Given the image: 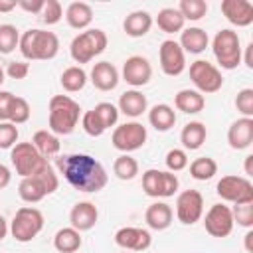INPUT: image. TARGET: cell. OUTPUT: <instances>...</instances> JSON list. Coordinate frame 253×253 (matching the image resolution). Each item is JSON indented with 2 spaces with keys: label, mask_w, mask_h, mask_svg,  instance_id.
<instances>
[{
  "label": "cell",
  "mask_w": 253,
  "mask_h": 253,
  "mask_svg": "<svg viewBox=\"0 0 253 253\" xmlns=\"http://www.w3.org/2000/svg\"><path fill=\"white\" fill-rule=\"evenodd\" d=\"M16 6H18V0H0V12H2V14L12 12Z\"/></svg>",
  "instance_id": "816d5d0a"
},
{
  "label": "cell",
  "mask_w": 253,
  "mask_h": 253,
  "mask_svg": "<svg viewBox=\"0 0 253 253\" xmlns=\"http://www.w3.org/2000/svg\"><path fill=\"white\" fill-rule=\"evenodd\" d=\"M45 0H18V8H22L24 12L30 14H42Z\"/></svg>",
  "instance_id": "681fc988"
},
{
  "label": "cell",
  "mask_w": 253,
  "mask_h": 253,
  "mask_svg": "<svg viewBox=\"0 0 253 253\" xmlns=\"http://www.w3.org/2000/svg\"><path fill=\"white\" fill-rule=\"evenodd\" d=\"M215 192L221 200L235 204H251L253 202V184L249 178L243 176H221V180L215 186Z\"/></svg>",
  "instance_id": "9c48e42d"
},
{
  "label": "cell",
  "mask_w": 253,
  "mask_h": 253,
  "mask_svg": "<svg viewBox=\"0 0 253 253\" xmlns=\"http://www.w3.org/2000/svg\"><path fill=\"white\" fill-rule=\"evenodd\" d=\"M227 142L233 150H245L253 142V119L241 117L231 123L227 130Z\"/></svg>",
  "instance_id": "d6986e66"
},
{
  "label": "cell",
  "mask_w": 253,
  "mask_h": 253,
  "mask_svg": "<svg viewBox=\"0 0 253 253\" xmlns=\"http://www.w3.org/2000/svg\"><path fill=\"white\" fill-rule=\"evenodd\" d=\"M251 53H253V43H247V47H245V57H243V63H245L249 69H253V57H251Z\"/></svg>",
  "instance_id": "f5cc1de1"
},
{
  "label": "cell",
  "mask_w": 253,
  "mask_h": 253,
  "mask_svg": "<svg viewBox=\"0 0 253 253\" xmlns=\"http://www.w3.org/2000/svg\"><path fill=\"white\" fill-rule=\"evenodd\" d=\"M81 126H83V130H85L89 136H101V134L107 130V128L103 126L101 119L95 115L93 109L87 111V113H83V117H81Z\"/></svg>",
  "instance_id": "60d3db41"
},
{
  "label": "cell",
  "mask_w": 253,
  "mask_h": 253,
  "mask_svg": "<svg viewBox=\"0 0 253 253\" xmlns=\"http://www.w3.org/2000/svg\"><path fill=\"white\" fill-rule=\"evenodd\" d=\"M142 190L150 198H162V170H146L142 174Z\"/></svg>",
  "instance_id": "d590c367"
},
{
  "label": "cell",
  "mask_w": 253,
  "mask_h": 253,
  "mask_svg": "<svg viewBox=\"0 0 253 253\" xmlns=\"http://www.w3.org/2000/svg\"><path fill=\"white\" fill-rule=\"evenodd\" d=\"M6 233H8V223H6V219L0 215V241L6 237Z\"/></svg>",
  "instance_id": "9f6ffc18"
},
{
  "label": "cell",
  "mask_w": 253,
  "mask_h": 253,
  "mask_svg": "<svg viewBox=\"0 0 253 253\" xmlns=\"http://www.w3.org/2000/svg\"><path fill=\"white\" fill-rule=\"evenodd\" d=\"M59 174H63V178L77 190V192H99L107 186V170L103 168V164L99 160H95L89 154H63L55 160Z\"/></svg>",
  "instance_id": "6da1fadb"
},
{
  "label": "cell",
  "mask_w": 253,
  "mask_h": 253,
  "mask_svg": "<svg viewBox=\"0 0 253 253\" xmlns=\"http://www.w3.org/2000/svg\"><path fill=\"white\" fill-rule=\"evenodd\" d=\"M211 51L221 69H235L243 59L239 36H237V32H233L229 28H223L213 36Z\"/></svg>",
  "instance_id": "8992f818"
},
{
  "label": "cell",
  "mask_w": 253,
  "mask_h": 253,
  "mask_svg": "<svg viewBox=\"0 0 253 253\" xmlns=\"http://www.w3.org/2000/svg\"><path fill=\"white\" fill-rule=\"evenodd\" d=\"M109 40H107V34L99 28H89L81 34H77L73 40H71V45H69V53L73 57L75 63H89L95 55L103 53L105 47H107Z\"/></svg>",
  "instance_id": "5b68a950"
},
{
  "label": "cell",
  "mask_w": 253,
  "mask_h": 253,
  "mask_svg": "<svg viewBox=\"0 0 253 253\" xmlns=\"http://www.w3.org/2000/svg\"><path fill=\"white\" fill-rule=\"evenodd\" d=\"M148 123L158 132H166L176 125V111L166 103H158L148 111Z\"/></svg>",
  "instance_id": "484cf974"
},
{
  "label": "cell",
  "mask_w": 253,
  "mask_h": 253,
  "mask_svg": "<svg viewBox=\"0 0 253 253\" xmlns=\"http://www.w3.org/2000/svg\"><path fill=\"white\" fill-rule=\"evenodd\" d=\"M30 73V63L26 61H10L6 67V75L10 79H26Z\"/></svg>",
  "instance_id": "7dc6e473"
},
{
  "label": "cell",
  "mask_w": 253,
  "mask_h": 253,
  "mask_svg": "<svg viewBox=\"0 0 253 253\" xmlns=\"http://www.w3.org/2000/svg\"><path fill=\"white\" fill-rule=\"evenodd\" d=\"M235 107L243 117L253 119V89H249V87L241 89L235 97Z\"/></svg>",
  "instance_id": "ee69618b"
},
{
  "label": "cell",
  "mask_w": 253,
  "mask_h": 253,
  "mask_svg": "<svg viewBox=\"0 0 253 253\" xmlns=\"http://www.w3.org/2000/svg\"><path fill=\"white\" fill-rule=\"evenodd\" d=\"M42 229H43V213L38 208L24 206L14 213V219H12V225H10V233H12V237L16 241L28 243Z\"/></svg>",
  "instance_id": "52a82bcc"
},
{
  "label": "cell",
  "mask_w": 253,
  "mask_h": 253,
  "mask_svg": "<svg viewBox=\"0 0 253 253\" xmlns=\"http://www.w3.org/2000/svg\"><path fill=\"white\" fill-rule=\"evenodd\" d=\"M233 215L231 208L223 204H213L204 217V227L211 237H227L233 231Z\"/></svg>",
  "instance_id": "4fadbf2b"
},
{
  "label": "cell",
  "mask_w": 253,
  "mask_h": 253,
  "mask_svg": "<svg viewBox=\"0 0 253 253\" xmlns=\"http://www.w3.org/2000/svg\"><path fill=\"white\" fill-rule=\"evenodd\" d=\"M221 14L237 28H247L253 24V4L249 0H223Z\"/></svg>",
  "instance_id": "e0dca14e"
},
{
  "label": "cell",
  "mask_w": 253,
  "mask_h": 253,
  "mask_svg": "<svg viewBox=\"0 0 253 253\" xmlns=\"http://www.w3.org/2000/svg\"><path fill=\"white\" fill-rule=\"evenodd\" d=\"M206 136H208L206 125L200 121H190L188 125H184L180 132V142L186 150H198L206 142Z\"/></svg>",
  "instance_id": "4316f807"
},
{
  "label": "cell",
  "mask_w": 253,
  "mask_h": 253,
  "mask_svg": "<svg viewBox=\"0 0 253 253\" xmlns=\"http://www.w3.org/2000/svg\"><path fill=\"white\" fill-rule=\"evenodd\" d=\"M123 253H128V251H123Z\"/></svg>",
  "instance_id": "680465c9"
},
{
  "label": "cell",
  "mask_w": 253,
  "mask_h": 253,
  "mask_svg": "<svg viewBox=\"0 0 253 253\" xmlns=\"http://www.w3.org/2000/svg\"><path fill=\"white\" fill-rule=\"evenodd\" d=\"M59 186V178L53 170V166L45 160L43 166L34 174V176H28V178H22L20 180V186H18V194L24 202L28 204H36V202H42L45 196L53 194Z\"/></svg>",
  "instance_id": "277c9868"
},
{
  "label": "cell",
  "mask_w": 253,
  "mask_h": 253,
  "mask_svg": "<svg viewBox=\"0 0 253 253\" xmlns=\"http://www.w3.org/2000/svg\"><path fill=\"white\" fill-rule=\"evenodd\" d=\"M174 105L178 111L186 113V115H196L200 111H204L206 107V99L202 93H198L196 89H182L176 93L174 97Z\"/></svg>",
  "instance_id": "d4e9b609"
},
{
  "label": "cell",
  "mask_w": 253,
  "mask_h": 253,
  "mask_svg": "<svg viewBox=\"0 0 253 253\" xmlns=\"http://www.w3.org/2000/svg\"><path fill=\"white\" fill-rule=\"evenodd\" d=\"M61 18H63V8H61V4H59L57 0H45L43 10H42V20H43V24L53 26V24H57Z\"/></svg>",
  "instance_id": "7bdbcfd3"
},
{
  "label": "cell",
  "mask_w": 253,
  "mask_h": 253,
  "mask_svg": "<svg viewBox=\"0 0 253 253\" xmlns=\"http://www.w3.org/2000/svg\"><path fill=\"white\" fill-rule=\"evenodd\" d=\"M178 12L184 16V20L198 22L208 14V2H204V0H180Z\"/></svg>",
  "instance_id": "e575fe53"
},
{
  "label": "cell",
  "mask_w": 253,
  "mask_h": 253,
  "mask_svg": "<svg viewBox=\"0 0 253 253\" xmlns=\"http://www.w3.org/2000/svg\"><path fill=\"white\" fill-rule=\"evenodd\" d=\"M113 172L119 180H132L138 174V162L130 154H121L113 162Z\"/></svg>",
  "instance_id": "836d02e7"
},
{
  "label": "cell",
  "mask_w": 253,
  "mask_h": 253,
  "mask_svg": "<svg viewBox=\"0 0 253 253\" xmlns=\"http://www.w3.org/2000/svg\"><path fill=\"white\" fill-rule=\"evenodd\" d=\"M172 217H174V211L166 202H154L144 211V221L154 231H162V229L170 227Z\"/></svg>",
  "instance_id": "44dd1931"
},
{
  "label": "cell",
  "mask_w": 253,
  "mask_h": 253,
  "mask_svg": "<svg viewBox=\"0 0 253 253\" xmlns=\"http://www.w3.org/2000/svg\"><path fill=\"white\" fill-rule=\"evenodd\" d=\"M148 138V132H146V126L142 123H136V121H130V123H123L119 125L113 134H111V142L117 150H121L123 154H128L132 150H138L140 146H144Z\"/></svg>",
  "instance_id": "ba28073f"
},
{
  "label": "cell",
  "mask_w": 253,
  "mask_h": 253,
  "mask_svg": "<svg viewBox=\"0 0 253 253\" xmlns=\"http://www.w3.org/2000/svg\"><path fill=\"white\" fill-rule=\"evenodd\" d=\"M10 180H12V172L8 170V166L0 164V190L6 188V186L10 184Z\"/></svg>",
  "instance_id": "f907efd6"
},
{
  "label": "cell",
  "mask_w": 253,
  "mask_h": 253,
  "mask_svg": "<svg viewBox=\"0 0 253 253\" xmlns=\"http://www.w3.org/2000/svg\"><path fill=\"white\" fill-rule=\"evenodd\" d=\"M53 247L59 253H75L81 247V233L77 229H73L71 225L69 227H61L53 235Z\"/></svg>",
  "instance_id": "f546056e"
},
{
  "label": "cell",
  "mask_w": 253,
  "mask_h": 253,
  "mask_svg": "<svg viewBox=\"0 0 253 253\" xmlns=\"http://www.w3.org/2000/svg\"><path fill=\"white\" fill-rule=\"evenodd\" d=\"M91 83L99 91H113L119 85V71L111 61H99L91 69Z\"/></svg>",
  "instance_id": "ffe728a7"
},
{
  "label": "cell",
  "mask_w": 253,
  "mask_h": 253,
  "mask_svg": "<svg viewBox=\"0 0 253 253\" xmlns=\"http://www.w3.org/2000/svg\"><path fill=\"white\" fill-rule=\"evenodd\" d=\"M251 241H253V231L249 229V231L245 233V251H247V253H251V251H253V245H251Z\"/></svg>",
  "instance_id": "db71d44e"
},
{
  "label": "cell",
  "mask_w": 253,
  "mask_h": 253,
  "mask_svg": "<svg viewBox=\"0 0 253 253\" xmlns=\"http://www.w3.org/2000/svg\"><path fill=\"white\" fill-rule=\"evenodd\" d=\"M14 93L10 91H0V123L8 121V113H10V105H12Z\"/></svg>",
  "instance_id": "c3c4849f"
},
{
  "label": "cell",
  "mask_w": 253,
  "mask_h": 253,
  "mask_svg": "<svg viewBox=\"0 0 253 253\" xmlns=\"http://www.w3.org/2000/svg\"><path fill=\"white\" fill-rule=\"evenodd\" d=\"M215 174H217V162L210 156H200L190 164V176L194 180L206 182V180H211Z\"/></svg>",
  "instance_id": "d6a6232c"
},
{
  "label": "cell",
  "mask_w": 253,
  "mask_h": 253,
  "mask_svg": "<svg viewBox=\"0 0 253 253\" xmlns=\"http://www.w3.org/2000/svg\"><path fill=\"white\" fill-rule=\"evenodd\" d=\"M152 77V65L142 55H130L123 63V79L132 87H142Z\"/></svg>",
  "instance_id": "2e32d148"
},
{
  "label": "cell",
  "mask_w": 253,
  "mask_h": 253,
  "mask_svg": "<svg viewBox=\"0 0 253 253\" xmlns=\"http://www.w3.org/2000/svg\"><path fill=\"white\" fill-rule=\"evenodd\" d=\"M81 117V107L67 95H53L49 99V130L55 136L71 134Z\"/></svg>",
  "instance_id": "7a4b0ae2"
},
{
  "label": "cell",
  "mask_w": 253,
  "mask_h": 253,
  "mask_svg": "<svg viewBox=\"0 0 253 253\" xmlns=\"http://www.w3.org/2000/svg\"><path fill=\"white\" fill-rule=\"evenodd\" d=\"M93 111H95V115L101 119V123H103V126H105V128L115 126V125H117V121H119V109H117L113 103L103 101V103L95 105V107H93Z\"/></svg>",
  "instance_id": "f35d334b"
},
{
  "label": "cell",
  "mask_w": 253,
  "mask_h": 253,
  "mask_svg": "<svg viewBox=\"0 0 253 253\" xmlns=\"http://www.w3.org/2000/svg\"><path fill=\"white\" fill-rule=\"evenodd\" d=\"M204 215V196L198 190H184L176 198V217L184 225H194Z\"/></svg>",
  "instance_id": "7c38bea8"
},
{
  "label": "cell",
  "mask_w": 253,
  "mask_h": 253,
  "mask_svg": "<svg viewBox=\"0 0 253 253\" xmlns=\"http://www.w3.org/2000/svg\"><path fill=\"white\" fill-rule=\"evenodd\" d=\"M233 223L251 229L253 227V202L251 204H235L231 210Z\"/></svg>",
  "instance_id": "ab89813d"
},
{
  "label": "cell",
  "mask_w": 253,
  "mask_h": 253,
  "mask_svg": "<svg viewBox=\"0 0 253 253\" xmlns=\"http://www.w3.org/2000/svg\"><path fill=\"white\" fill-rule=\"evenodd\" d=\"M190 79L196 85L198 93H215L223 85L221 71L206 59H196L190 65Z\"/></svg>",
  "instance_id": "8fae6325"
},
{
  "label": "cell",
  "mask_w": 253,
  "mask_h": 253,
  "mask_svg": "<svg viewBox=\"0 0 253 253\" xmlns=\"http://www.w3.org/2000/svg\"><path fill=\"white\" fill-rule=\"evenodd\" d=\"M158 59H160V69L168 77H176L186 69V53L180 47V43L174 40H164L160 43Z\"/></svg>",
  "instance_id": "5bb4252c"
},
{
  "label": "cell",
  "mask_w": 253,
  "mask_h": 253,
  "mask_svg": "<svg viewBox=\"0 0 253 253\" xmlns=\"http://www.w3.org/2000/svg\"><path fill=\"white\" fill-rule=\"evenodd\" d=\"M178 186H180V182H178V176L174 174V172H164L162 170V198H170V196H174L176 192H178Z\"/></svg>",
  "instance_id": "bcb514c9"
},
{
  "label": "cell",
  "mask_w": 253,
  "mask_h": 253,
  "mask_svg": "<svg viewBox=\"0 0 253 253\" xmlns=\"http://www.w3.org/2000/svg\"><path fill=\"white\" fill-rule=\"evenodd\" d=\"M184 16L178 12V8H162L156 16V26L164 32V34H176L184 30Z\"/></svg>",
  "instance_id": "4dcf8cb0"
},
{
  "label": "cell",
  "mask_w": 253,
  "mask_h": 253,
  "mask_svg": "<svg viewBox=\"0 0 253 253\" xmlns=\"http://www.w3.org/2000/svg\"><path fill=\"white\" fill-rule=\"evenodd\" d=\"M99 219V210L95 204L91 202H77L71 211H69V221H71V227L77 229L79 233L81 231H89L95 227Z\"/></svg>",
  "instance_id": "ac0fdd59"
},
{
  "label": "cell",
  "mask_w": 253,
  "mask_h": 253,
  "mask_svg": "<svg viewBox=\"0 0 253 253\" xmlns=\"http://www.w3.org/2000/svg\"><path fill=\"white\" fill-rule=\"evenodd\" d=\"M115 243L125 251H146L152 243L150 231L142 227H121L115 233Z\"/></svg>",
  "instance_id": "9a60e30c"
},
{
  "label": "cell",
  "mask_w": 253,
  "mask_h": 253,
  "mask_svg": "<svg viewBox=\"0 0 253 253\" xmlns=\"http://www.w3.org/2000/svg\"><path fill=\"white\" fill-rule=\"evenodd\" d=\"M10 160H12V166L16 168V174H20L22 178H28V176H34L47 158H43L32 142H16L12 148H10Z\"/></svg>",
  "instance_id": "30bf717a"
},
{
  "label": "cell",
  "mask_w": 253,
  "mask_h": 253,
  "mask_svg": "<svg viewBox=\"0 0 253 253\" xmlns=\"http://www.w3.org/2000/svg\"><path fill=\"white\" fill-rule=\"evenodd\" d=\"M30 113H32L30 103H28L24 97H16V95H14L12 105H10V113H8V123H12V125H22V123H26V121L30 119Z\"/></svg>",
  "instance_id": "74e56055"
},
{
  "label": "cell",
  "mask_w": 253,
  "mask_h": 253,
  "mask_svg": "<svg viewBox=\"0 0 253 253\" xmlns=\"http://www.w3.org/2000/svg\"><path fill=\"white\" fill-rule=\"evenodd\" d=\"M59 81H61V87H63L67 93H77V91H81V89L85 87V83H87V73H85L83 67L71 65V67H67V69L61 73Z\"/></svg>",
  "instance_id": "1f68e13d"
},
{
  "label": "cell",
  "mask_w": 253,
  "mask_h": 253,
  "mask_svg": "<svg viewBox=\"0 0 253 253\" xmlns=\"http://www.w3.org/2000/svg\"><path fill=\"white\" fill-rule=\"evenodd\" d=\"M20 43V32L12 24H0V53H12Z\"/></svg>",
  "instance_id": "8d00e7d4"
},
{
  "label": "cell",
  "mask_w": 253,
  "mask_h": 253,
  "mask_svg": "<svg viewBox=\"0 0 253 253\" xmlns=\"http://www.w3.org/2000/svg\"><path fill=\"white\" fill-rule=\"evenodd\" d=\"M18 142V126L12 123H0V148H12Z\"/></svg>",
  "instance_id": "f6af8a7d"
},
{
  "label": "cell",
  "mask_w": 253,
  "mask_h": 253,
  "mask_svg": "<svg viewBox=\"0 0 253 253\" xmlns=\"http://www.w3.org/2000/svg\"><path fill=\"white\" fill-rule=\"evenodd\" d=\"M180 47L184 49V53H202L206 51L208 43H210V38L206 34V30L198 28V26H190V28H184L180 32Z\"/></svg>",
  "instance_id": "7402d4cb"
},
{
  "label": "cell",
  "mask_w": 253,
  "mask_h": 253,
  "mask_svg": "<svg viewBox=\"0 0 253 253\" xmlns=\"http://www.w3.org/2000/svg\"><path fill=\"white\" fill-rule=\"evenodd\" d=\"M65 20L73 30H85L93 20V8L87 2H71L65 10Z\"/></svg>",
  "instance_id": "83f0119b"
},
{
  "label": "cell",
  "mask_w": 253,
  "mask_h": 253,
  "mask_svg": "<svg viewBox=\"0 0 253 253\" xmlns=\"http://www.w3.org/2000/svg\"><path fill=\"white\" fill-rule=\"evenodd\" d=\"M150 28H152V16L146 10H134L123 22V30L130 38H142V36H146Z\"/></svg>",
  "instance_id": "cb8c5ba5"
},
{
  "label": "cell",
  "mask_w": 253,
  "mask_h": 253,
  "mask_svg": "<svg viewBox=\"0 0 253 253\" xmlns=\"http://www.w3.org/2000/svg\"><path fill=\"white\" fill-rule=\"evenodd\" d=\"M117 109H119V113L136 119V117H140V115L148 109V101H146V97H144L140 91L128 89V91H125V93L121 95Z\"/></svg>",
  "instance_id": "603a6c76"
},
{
  "label": "cell",
  "mask_w": 253,
  "mask_h": 253,
  "mask_svg": "<svg viewBox=\"0 0 253 253\" xmlns=\"http://www.w3.org/2000/svg\"><path fill=\"white\" fill-rule=\"evenodd\" d=\"M20 53L26 57V59H42V61H47V59H53L59 51V40L53 32H45V30H28L20 36Z\"/></svg>",
  "instance_id": "3957f363"
},
{
  "label": "cell",
  "mask_w": 253,
  "mask_h": 253,
  "mask_svg": "<svg viewBox=\"0 0 253 253\" xmlns=\"http://www.w3.org/2000/svg\"><path fill=\"white\" fill-rule=\"evenodd\" d=\"M245 174H247V176L253 174V154H249V156L245 158Z\"/></svg>",
  "instance_id": "11a10c76"
},
{
  "label": "cell",
  "mask_w": 253,
  "mask_h": 253,
  "mask_svg": "<svg viewBox=\"0 0 253 253\" xmlns=\"http://www.w3.org/2000/svg\"><path fill=\"white\" fill-rule=\"evenodd\" d=\"M4 75H6V73H4V69H2V65H0V87H2V83H4Z\"/></svg>",
  "instance_id": "6f0895ef"
},
{
  "label": "cell",
  "mask_w": 253,
  "mask_h": 253,
  "mask_svg": "<svg viewBox=\"0 0 253 253\" xmlns=\"http://www.w3.org/2000/svg\"><path fill=\"white\" fill-rule=\"evenodd\" d=\"M164 162H166L168 172H180V170H184L188 166V154L182 148H172V150L166 152Z\"/></svg>",
  "instance_id": "b9f144b4"
},
{
  "label": "cell",
  "mask_w": 253,
  "mask_h": 253,
  "mask_svg": "<svg viewBox=\"0 0 253 253\" xmlns=\"http://www.w3.org/2000/svg\"><path fill=\"white\" fill-rule=\"evenodd\" d=\"M32 144L34 148L43 156V158H49V156H55L61 148V142L59 138L51 132V130H36L34 136H32Z\"/></svg>",
  "instance_id": "f1b7e54d"
}]
</instances>
